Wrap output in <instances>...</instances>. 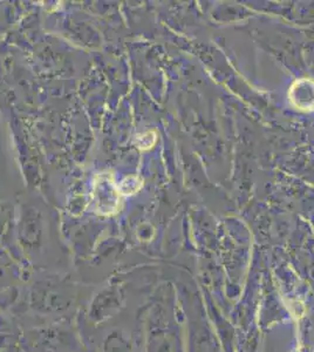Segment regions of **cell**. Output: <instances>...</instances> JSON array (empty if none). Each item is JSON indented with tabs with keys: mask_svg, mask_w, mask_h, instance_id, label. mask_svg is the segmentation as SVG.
Returning a JSON list of instances; mask_svg holds the SVG:
<instances>
[{
	"mask_svg": "<svg viewBox=\"0 0 314 352\" xmlns=\"http://www.w3.org/2000/svg\"><path fill=\"white\" fill-rule=\"evenodd\" d=\"M292 102L300 109H313L314 107V84L310 80H301L295 82L292 87L291 93Z\"/></svg>",
	"mask_w": 314,
	"mask_h": 352,
	"instance_id": "obj_1",
	"label": "cell"
}]
</instances>
